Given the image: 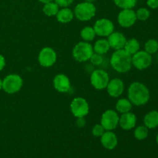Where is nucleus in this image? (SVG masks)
<instances>
[{
	"label": "nucleus",
	"mask_w": 158,
	"mask_h": 158,
	"mask_svg": "<svg viewBox=\"0 0 158 158\" xmlns=\"http://www.w3.org/2000/svg\"><path fill=\"white\" fill-rule=\"evenodd\" d=\"M110 81V77L107 73L103 69H96L91 73L90 83L91 85L96 89L101 90L106 89L108 83Z\"/></svg>",
	"instance_id": "8"
},
{
	"label": "nucleus",
	"mask_w": 158,
	"mask_h": 158,
	"mask_svg": "<svg viewBox=\"0 0 158 158\" xmlns=\"http://www.w3.org/2000/svg\"><path fill=\"white\" fill-rule=\"evenodd\" d=\"M140 45L138 40L137 39L133 38L129 40H127L124 47H123V49L127 53H129L130 55L133 56L134 54H135L136 52H137L140 50Z\"/></svg>",
	"instance_id": "20"
},
{
	"label": "nucleus",
	"mask_w": 158,
	"mask_h": 158,
	"mask_svg": "<svg viewBox=\"0 0 158 158\" xmlns=\"http://www.w3.org/2000/svg\"><path fill=\"white\" fill-rule=\"evenodd\" d=\"M95 0H84V2H94Z\"/></svg>",
	"instance_id": "37"
},
{
	"label": "nucleus",
	"mask_w": 158,
	"mask_h": 158,
	"mask_svg": "<svg viewBox=\"0 0 158 158\" xmlns=\"http://www.w3.org/2000/svg\"><path fill=\"white\" fill-rule=\"evenodd\" d=\"M137 19L136 12L133 9H122L117 17L119 25L123 28H129L134 26Z\"/></svg>",
	"instance_id": "12"
},
{
	"label": "nucleus",
	"mask_w": 158,
	"mask_h": 158,
	"mask_svg": "<svg viewBox=\"0 0 158 158\" xmlns=\"http://www.w3.org/2000/svg\"><path fill=\"white\" fill-rule=\"evenodd\" d=\"M106 90L111 97H119L122 95L124 90V83L119 78L112 79L108 83Z\"/></svg>",
	"instance_id": "13"
},
{
	"label": "nucleus",
	"mask_w": 158,
	"mask_h": 158,
	"mask_svg": "<svg viewBox=\"0 0 158 158\" xmlns=\"http://www.w3.org/2000/svg\"><path fill=\"white\" fill-rule=\"evenodd\" d=\"M70 110L75 117H85L89 111L87 101L83 97H76L70 103Z\"/></svg>",
	"instance_id": "7"
},
{
	"label": "nucleus",
	"mask_w": 158,
	"mask_h": 158,
	"mask_svg": "<svg viewBox=\"0 0 158 158\" xmlns=\"http://www.w3.org/2000/svg\"><path fill=\"white\" fill-rule=\"evenodd\" d=\"M73 1L74 0H54V2H55L60 7L62 8L68 7V6H69L73 2Z\"/></svg>",
	"instance_id": "31"
},
{
	"label": "nucleus",
	"mask_w": 158,
	"mask_h": 158,
	"mask_svg": "<svg viewBox=\"0 0 158 158\" xmlns=\"http://www.w3.org/2000/svg\"><path fill=\"white\" fill-rule=\"evenodd\" d=\"M6 66V59L2 55L0 54V71L2 70Z\"/></svg>",
	"instance_id": "34"
},
{
	"label": "nucleus",
	"mask_w": 158,
	"mask_h": 158,
	"mask_svg": "<svg viewBox=\"0 0 158 158\" xmlns=\"http://www.w3.org/2000/svg\"><path fill=\"white\" fill-rule=\"evenodd\" d=\"M97 9L93 2H83L76 6L74 9V15L80 21H89L96 15Z\"/></svg>",
	"instance_id": "3"
},
{
	"label": "nucleus",
	"mask_w": 158,
	"mask_h": 158,
	"mask_svg": "<svg viewBox=\"0 0 158 158\" xmlns=\"http://www.w3.org/2000/svg\"><path fill=\"white\" fill-rule=\"evenodd\" d=\"M86 124V121L84 120V117H78L77 120V125L79 127H83Z\"/></svg>",
	"instance_id": "33"
},
{
	"label": "nucleus",
	"mask_w": 158,
	"mask_h": 158,
	"mask_svg": "<svg viewBox=\"0 0 158 158\" xmlns=\"http://www.w3.org/2000/svg\"><path fill=\"white\" fill-rule=\"evenodd\" d=\"M94 47L88 42H80L74 46L73 49V56L80 63H83L89 60L94 54Z\"/></svg>",
	"instance_id": "4"
},
{
	"label": "nucleus",
	"mask_w": 158,
	"mask_h": 158,
	"mask_svg": "<svg viewBox=\"0 0 158 158\" xmlns=\"http://www.w3.org/2000/svg\"><path fill=\"white\" fill-rule=\"evenodd\" d=\"M53 86L58 92L67 93L70 89V80L64 74H58L54 77Z\"/></svg>",
	"instance_id": "16"
},
{
	"label": "nucleus",
	"mask_w": 158,
	"mask_h": 158,
	"mask_svg": "<svg viewBox=\"0 0 158 158\" xmlns=\"http://www.w3.org/2000/svg\"><path fill=\"white\" fill-rule=\"evenodd\" d=\"M144 126L148 129H154L158 127V111L151 110L145 115L143 118Z\"/></svg>",
	"instance_id": "19"
},
{
	"label": "nucleus",
	"mask_w": 158,
	"mask_h": 158,
	"mask_svg": "<svg viewBox=\"0 0 158 158\" xmlns=\"http://www.w3.org/2000/svg\"><path fill=\"white\" fill-rule=\"evenodd\" d=\"M110 47L107 40L102 39V40H99L96 42L94 46V51L96 53L103 55V54H106V52H108V51L110 50Z\"/></svg>",
	"instance_id": "22"
},
{
	"label": "nucleus",
	"mask_w": 158,
	"mask_h": 158,
	"mask_svg": "<svg viewBox=\"0 0 158 158\" xmlns=\"http://www.w3.org/2000/svg\"><path fill=\"white\" fill-rule=\"evenodd\" d=\"M23 85V79L17 74H9L2 80V89L9 94H13L19 92Z\"/></svg>",
	"instance_id": "5"
},
{
	"label": "nucleus",
	"mask_w": 158,
	"mask_h": 158,
	"mask_svg": "<svg viewBox=\"0 0 158 158\" xmlns=\"http://www.w3.org/2000/svg\"><path fill=\"white\" fill-rule=\"evenodd\" d=\"M137 123V117L131 112L122 114L119 119V125L124 131H130L135 127Z\"/></svg>",
	"instance_id": "15"
},
{
	"label": "nucleus",
	"mask_w": 158,
	"mask_h": 158,
	"mask_svg": "<svg viewBox=\"0 0 158 158\" xmlns=\"http://www.w3.org/2000/svg\"><path fill=\"white\" fill-rule=\"evenodd\" d=\"M110 47L114 50L123 49L127 42V39L123 33L120 32H113L108 36L107 40Z\"/></svg>",
	"instance_id": "14"
},
{
	"label": "nucleus",
	"mask_w": 158,
	"mask_h": 158,
	"mask_svg": "<svg viewBox=\"0 0 158 158\" xmlns=\"http://www.w3.org/2000/svg\"><path fill=\"white\" fill-rule=\"evenodd\" d=\"M74 13L69 8L66 7L60 9L56 14L57 21L61 23H69L73 19Z\"/></svg>",
	"instance_id": "18"
},
{
	"label": "nucleus",
	"mask_w": 158,
	"mask_h": 158,
	"mask_svg": "<svg viewBox=\"0 0 158 158\" xmlns=\"http://www.w3.org/2000/svg\"><path fill=\"white\" fill-rule=\"evenodd\" d=\"M120 117L114 110H107L101 116L100 124L106 131H112L117 128L119 124Z\"/></svg>",
	"instance_id": "6"
},
{
	"label": "nucleus",
	"mask_w": 158,
	"mask_h": 158,
	"mask_svg": "<svg viewBox=\"0 0 158 158\" xmlns=\"http://www.w3.org/2000/svg\"><path fill=\"white\" fill-rule=\"evenodd\" d=\"M156 141H157V143L158 144V134L157 135V137H156Z\"/></svg>",
	"instance_id": "38"
},
{
	"label": "nucleus",
	"mask_w": 158,
	"mask_h": 158,
	"mask_svg": "<svg viewBox=\"0 0 158 158\" xmlns=\"http://www.w3.org/2000/svg\"><path fill=\"white\" fill-rule=\"evenodd\" d=\"M56 58V53L52 48L44 47L39 53L38 60L43 67H51L55 64Z\"/></svg>",
	"instance_id": "11"
},
{
	"label": "nucleus",
	"mask_w": 158,
	"mask_h": 158,
	"mask_svg": "<svg viewBox=\"0 0 158 158\" xmlns=\"http://www.w3.org/2000/svg\"><path fill=\"white\" fill-rule=\"evenodd\" d=\"M148 128L147 127L144 125H142V126H139L134 130V135L137 140H143L144 139H146L148 137Z\"/></svg>",
	"instance_id": "25"
},
{
	"label": "nucleus",
	"mask_w": 158,
	"mask_h": 158,
	"mask_svg": "<svg viewBox=\"0 0 158 158\" xmlns=\"http://www.w3.org/2000/svg\"><path fill=\"white\" fill-rule=\"evenodd\" d=\"M89 60H90L91 63H92L93 65H95V66H100V65L102 64V63H103V56H102V55H100V54H98V53H94L92 55V56L90 57V59H89Z\"/></svg>",
	"instance_id": "29"
},
{
	"label": "nucleus",
	"mask_w": 158,
	"mask_h": 158,
	"mask_svg": "<svg viewBox=\"0 0 158 158\" xmlns=\"http://www.w3.org/2000/svg\"><path fill=\"white\" fill-rule=\"evenodd\" d=\"M39 1H40V2H42V3H43V4H45V3L49 2H52V1H54V0H39Z\"/></svg>",
	"instance_id": "35"
},
{
	"label": "nucleus",
	"mask_w": 158,
	"mask_h": 158,
	"mask_svg": "<svg viewBox=\"0 0 158 158\" xmlns=\"http://www.w3.org/2000/svg\"><path fill=\"white\" fill-rule=\"evenodd\" d=\"M117 7L122 9H133L137 5V0H113Z\"/></svg>",
	"instance_id": "26"
},
{
	"label": "nucleus",
	"mask_w": 158,
	"mask_h": 158,
	"mask_svg": "<svg viewBox=\"0 0 158 158\" xmlns=\"http://www.w3.org/2000/svg\"><path fill=\"white\" fill-rule=\"evenodd\" d=\"M94 29L96 35L101 37H108L114 30V25L108 19H100L95 23Z\"/></svg>",
	"instance_id": "10"
},
{
	"label": "nucleus",
	"mask_w": 158,
	"mask_h": 158,
	"mask_svg": "<svg viewBox=\"0 0 158 158\" xmlns=\"http://www.w3.org/2000/svg\"><path fill=\"white\" fill-rule=\"evenodd\" d=\"M152 64V56L146 51H140L132 56V66L139 70L146 69Z\"/></svg>",
	"instance_id": "9"
},
{
	"label": "nucleus",
	"mask_w": 158,
	"mask_h": 158,
	"mask_svg": "<svg viewBox=\"0 0 158 158\" xmlns=\"http://www.w3.org/2000/svg\"><path fill=\"white\" fill-rule=\"evenodd\" d=\"M80 35L85 42H90L94 40L97 35H96L94 28L90 27V26H86L82 29L81 32H80Z\"/></svg>",
	"instance_id": "24"
},
{
	"label": "nucleus",
	"mask_w": 158,
	"mask_h": 158,
	"mask_svg": "<svg viewBox=\"0 0 158 158\" xmlns=\"http://www.w3.org/2000/svg\"><path fill=\"white\" fill-rule=\"evenodd\" d=\"M60 10V6L55 2H49L45 3L43 8V12L47 16H54L56 15L57 12Z\"/></svg>",
	"instance_id": "23"
},
{
	"label": "nucleus",
	"mask_w": 158,
	"mask_h": 158,
	"mask_svg": "<svg viewBox=\"0 0 158 158\" xmlns=\"http://www.w3.org/2000/svg\"><path fill=\"white\" fill-rule=\"evenodd\" d=\"M2 89V80L0 79V90H1Z\"/></svg>",
	"instance_id": "36"
},
{
	"label": "nucleus",
	"mask_w": 158,
	"mask_h": 158,
	"mask_svg": "<svg viewBox=\"0 0 158 158\" xmlns=\"http://www.w3.org/2000/svg\"><path fill=\"white\" fill-rule=\"evenodd\" d=\"M144 49L145 51L151 55L155 54L158 51V41L154 39L148 40L144 45Z\"/></svg>",
	"instance_id": "27"
},
{
	"label": "nucleus",
	"mask_w": 158,
	"mask_h": 158,
	"mask_svg": "<svg viewBox=\"0 0 158 158\" xmlns=\"http://www.w3.org/2000/svg\"><path fill=\"white\" fill-rule=\"evenodd\" d=\"M136 15H137V19L140 20V21H146L147 19H149L151 12L147 8L142 7L136 11Z\"/></svg>",
	"instance_id": "28"
},
{
	"label": "nucleus",
	"mask_w": 158,
	"mask_h": 158,
	"mask_svg": "<svg viewBox=\"0 0 158 158\" xmlns=\"http://www.w3.org/2000/svg\"><path fill=\"white\" fill-rule=\"evenodd\" d=\"M147 5L151 9H155L158 8V0H147Z\"/></svg>",
	"instance_id": "32"
},
{
	"label": "nucleus",
	"mask_w": 158,
	"mask_h": 158,
	"mask_svg": "<svg viewBox=\"0 0 158 158\" xmlns=\"http://www.w3.org/2000/svg\"><path fill=\"white\" fill-rule=\"evenodd\" d=\"M128 100L134 106H143L149 101L151 94L146 85L140 82H134L128 87Z\"/></svg>",
	"instance_id": "1"
},
{
	"label": "nucleus",
	"mask_w": 158,
	"mask_h": 158,
	"mask_svg": "<svg viewBox=\"0 0 158 158\" xmlns=\"http://www.w3.org/2000/svg\"><path fill=\"white\" fill-rule=\"evenodd\" d=\"M132 107L133 104L131 102L126 98L120 99L116 103V110L121 114L131 112Z\"/></svg>",
	"instance_id": "21"
},
{
	"label": "nucleus",
	"mask_w": 158,
	"mask_h": 158,
	"mask_svg": "<svg viewBox=\"0 0 158 158\" xmlns=\"http://www.w3.org/2000/svg\"><path fill=\"white\" fill-rule=\"evenodd\" d=\"M105 132L104 128L103 127L101 124H96L95 126L93 127L92 133L93 135L96 137H100Z\"/></svg>",
	"instance_id": "30"
},
{
	"label": "nucleus",
	"mask_w": 158,
	"mask_h": 158,
	"mask_svg": "<svg viewBox=\"0 0 158 158\" xmlns=\"http://www.w3.org/2000/svg\"><path fill=\"white\" fill-rule=\"evenodd\" d=\"M100 142L104 148L107 150H113L117 147L118 140L117 137L112 131H105L100 137Z\"/></svg>",
	"instance_id": "17"
},
{
	"label": "nucleus",
	"mask_w": 158,
	"mask_h": 158,
	"mask_svg": "<svg viewBox=\"0 0 158 158\" xmlns=\"http://www.w3.org/2000/svg\"><path fill=\"white\" fill-rule=\"evenodd\" d=\"M110 65L113 69L120 73H125L132 67V56L124 49L116 50L110 58Z\"/></svg>",
	"instance_id": "2"
}]
</instances>
